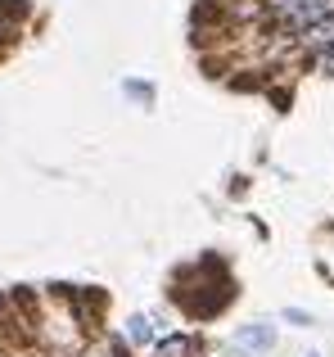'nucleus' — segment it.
<instances>
[{
	"label": "nucleus",
	"instance_id": "1",
	"mask_svg": "<svg viewBox=\"0 0 334 357\" xmlns=\"http://www.w3.org/2000/svg\"><path fill=\"white\" fill-rule=\"evenodd\" d=\"M276 340H280V331H276V321H267V317H257V321H244L235 331V340H230V349L248 353V357H267L276 349Z\"/></svg>",
	"mask_w": 334,
	"mask_h": 357
},
{
	"label": "nucleus",
	"instance_id": "3",
	"mask_svg": "<svg viewBox=\"0 0 334 357\" xmlns=\"http://www.w3.org/2000/svg\"><path fill=\"white\" fill-rule=\"evenodd\" d=\"M118 335H122V344H127L132 353L145 357L154 344H159V321H154L150 312H132V317H127V326H122Z\"/></svg>",
	"mask_w": 334,
	"mask_h": 357
},
{
	"label": "nucleus",
	"instance_id": "6",
	"mask_svg": "<svg viewBox=\"0 0 334 357\" xmlns=\"http://www.w3.org/2000/svg\"><path fill=\"white\" fill-rule=\"evenodd\" d=\"M285 321H289V326H299V331H303V326H312V312H308V307H285Z\"/></svg>",
	"mask_w": 334,
	"mask_h": 357
},
{
	"label": "nucleus",
	"instance_id": "2",
	"mask_svg": "<svg viewBox=\"0 0 334 357\" xmlns=\"http://www.w3.org/2000/svg\"><path fill=\"white\" fill-rule=\"evenodd\" d=\"M208 353V340L199 331H172L159 335V344L150 349V357H203Z\"/></svg>",
	"mask_w": 334,
	"mask_h": 357
},
{
	"label": "nucleus",
	"instance_id": "8",
	"mask_svg": "<svg viewBox=\"0 0 334 357\" xmlns=\"http://www.w3.org/2000/svg\"><path fill=\"white\" fill-rule=\"evenodd\" d=\"M308 357H321V353H308Z\"/></svg>",
	"mask_w": 334,
	"mask_h": 357
},
{
	"label": "nucleus",
	"instance_id": "7",
	"mask_svg": "<svg viewBox=\"0 0 334 357\" xmlns=\"http://www.w3.org/2000/svg\"><path fill=\"white\" fill-rule=\"evenodd\" d=\"M81 357H109V353H104V344L95 340V349H90V353H81Z\"/></svg>",
	"mask_w": 334,
	"mask_h": 357
},
{
	"label": "nucleus",
	"instance_id": "5",
	"mask_svg": "<svg viewBox=\"0 0 334 357\" xmlns=\"http://www.w3.org/2000/svg\"><path fill=\"white\" fill-rule=\"evenodd\" d=\"M18 41V18H0V54Z\"/></svg>",
	"mask_w": 334,
	"mask_h": 357
},
{
	"label": "nucleus",
	"instance_id": "4",
	"mask_svg": "<svg viewBox=\"0 0 334 357\" xmlns=\"http://www.w3.org/2000/svg\"><path fill=\"white\" fill-rule=\"evenodd\" d=\"M122 96L136 100V105H145V109L154 105V86H150V82H141V77H127L122 82Z\"/></svg>",
	"mask_w": 334,
	"mask_h": 357
}]
</instances>
